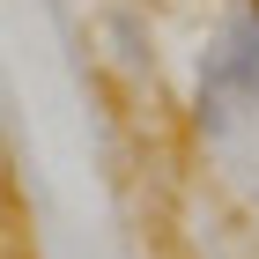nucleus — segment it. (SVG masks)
<instances>
[{"mask_svg":"<svg viewBox=\"0 0 259 259\" xmlns=\"http://www.w3.org/2000/svg\"><path fill=\"white\" fill-rule=\"evenodd\" d=\"M230 104H259V15H237L200 60V134H222Z\"/></svg>","mask_w":259,"mask_h":259,"instance_id":"obj_1","label":"nucleus"}]
</instances>
